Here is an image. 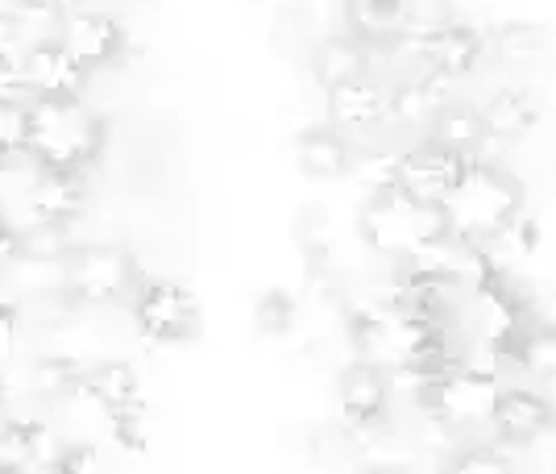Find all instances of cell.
I'll use <instances>...</instances> for the list:
<instances>
[{"instance_id": "1", "label": "cell", "mask_w": 556, "mask_h": 474, "mask_svg": "<svg viewBox=\"0 0 556 474\" xmlns=\"http://www.w3.org/2000/svg\"><path fill=\"white\" fill-rule=\"evenodd\" d=\"M349 346L357 362H370L382 375H407V371H441L448 362H462V346L448 337V325L428 321L419 312L387 300H370L362 309L345 312Z\"/></svg>"}, {"instance_id": "2", "label": "cell", "mask_w": 556, "mask_h": 474, "mask_svg": "<svg viewBox=\"0 0 556 474\" xmlns=\"http://www.w3.org/2000/svg\"><path fill=\"white\" fill-rule=\"evenodd\" d=\"M444 234L465 246H494L523 216V184L494 159H473L462 184L441 204Z\"/></svg>"}, {"instance_id": "3", "label": "cell", "mask_w": 556, "mask_h": 474, "mask_svg": "<svg viewBox=\"0 0 556 474\" xmlns=\"http://www.w3.org/2000/svg\"><path fill=\"white\" fill-rule=\"evenodd\" d=\"M109 146V125L84 100H29V146L25 159L38 171L84 175L100 163Z\"/></svg>"}, {"instance_id": "4", "label": "cell", "mask_w": 556, "mask_h": 474, "mask_svg": "<svg viewBox=\"0 0 556 474\" xmlns=\"http://www.w3.org/2000/svg\"><path fill=\"white\" fill-rule=\"evenodd\" d=\"M357 237L362 246L378 259L407 262L416 259L424 246L444 237V216L432 204H419L407 191H382L366 196L362 213H357Z\"/></svg>"}, {"instance_id": "5", "label": "cell", "mask_w": 556, "mask_h": 474, "mask_svg": "<svg viewBox=\"0 0 556 474\" xmlns=\"http://www.w3.org/2000/svg\"><path fill=\"white\" fill-rule=\"evenodd\" d=\"M503 387L507 383L486 375V371H473L465 362H448V366L432 371L424 379L416 403L432 425L448 428L453 437H465V433L490 428L494 408L503 400Z\"/></svg>"}, {"instance_id": "6", "label": "cell", "mask_w": 556, "mask_h": 474, "mask_svg": "<svg viewBox=\"0 0 556 474\" xmlns=\"http://www.w3.org/2000/svg\"><path fill=\"white\" fill-rule=\"evenodd\" d=\"M141 279L138 254L116 241L79 246L67 259V296L79 309H109L121 300H134Z\"/></svg>"}, {"instance_id": "7", "label": "cell", "mask_w": 556, "mask_h": 474, "mask_svg": "<svg viewBox=\"0 0 556 474\" xmlns=\"http://www.w3.org/2000/svg\"><path fill=\"white\" fill-rule=\"evenodd\" d=\"M134 325L154 346H184L200 333V300L179 279H146L129 300Z\"/></svg>"}, {"instance_id": "8", "label": "cell", "mask_w": 556, "mask_h": 474, "mask_svg": "<svg viewBox=\"0 0 556 474\" xmlns=\"http://www.w3.org/2000/svg\"><path fill=\"white\" fill-rule=\"evenodd\" d=\"M469 159L453 154V150H441L437 142H416L403 150V163H399V191H407L419 204H432L441 209L444 200L453 196V188L462 184Z\"/></svg>"}, {"instance_id": "9", "label": "cell", "mask_w": 556, "mask_h": 474, "mask_svg": "<svg viewBox=\"0 0 556 474\" xmlns=\"http://www.w3.org/2000/svg\"><path fill=\"white\" fill-rule=\"evenodd\" d=\"M337 400H341V416H345L349 433H382L394 403L391 375L353 358V366H345L337 379Z\"/></svg>"}, {"instance_id": "10", "label": "cell", "mask_w": 556, "mask_h": 474, "mask_svg": "<svg viewBox=\"0 0 556 474\" xmlns=\"http://www.w3.org/2000/svg\"><path fill=\"white\" fill-rule=\"evenodd\" d=\"M59 42L71 59L84 67V72H100V67H113L125 59L129 50V34L125 25L109 17V13H96V9H79L71 13L63 29H59Z\"/></svg>"}, {"instance_id": "11", "label": "cell", "mask_w": 556, "mask_h": 474, "mask_svg": "<svg viewBox=\"0 0 556 474\" xmlns=\"http://www.w3.org/2000/svg\"><path fill=\"white\" fill-rule=\"evenodd\" d=\"M79 396L92 403L104 421L146 412V387H141V375L129 366V362H121V358H100V362H92V366L84 371Z\"/></svg>"}, {"instance_id": "12", "label": "cell", "mask_w": 556, "mask_h": 474, "mask_svg": "<svg viewBox=\"0 0 556 474\" xmlns=\"http://www.w3.org/2000/svg\"><path fill=\"white\" fill-rule=\"evenodd\" d=\"M22 79L29 88V100H79L88 72L71 59L63 42H34L22 59Z\"/></svg>"}, {"instance_id": "13", "label": "cell", "mask_w": 556, "mask_h": 474, "mask_svg": "<svg viewBox=\"0 0 556 474\" xmlns=\"http://www.w3.org/2000/svg\"><path fill=\"white\" fill-rule=\"evenodd\" d=\"M63 441L42 416H9L0 421V474H47Z\"/></svg>"}, {"instance_id": "14", "label": "cell", "mask_w": 556, "mask_h": 474, "mask_svg": "<svg viewBox=\"0 0 556 474\" xmlns=\"http://www.w3.org/2000/svg\"><path fill=\"white\" fill-rule=\"evenodd\" d=\"M556 425V408L548 403V396L544 391H535V387H503V400H498V408H494V421H490V428H494V437L503 441V446H532V441H540L548 428Z\"/></svg>"}, {"instance_id": "15", "label": "cell", "mask_w": 556, "mask_h": 474, "mask_svg": "<svg viewBox=\"0 0 556 474\" xmlns=\"http://www.w3.org/2000/svg\"><path fill=\"white\" fill-rule=\"evenodd\" d=\"M25 213L50 225H75L88 209V179L75 171H38L22 191Z\"/></svg>"}, {"instance_id": "16", "label": "cell", "mask_w": 556, "mask_h": 474, "mask_svg": "<svg viewBox=\"0 0 556 474\" xmlns=\"http://www.w3.org/2000/svg\"><path fill=\"white\" fill-rule=\"evenodd\" d=\"M486 34H478L473 25L465 22H448L437 25L432 34V47H428V67L432 72H444L448 79H465L473 75L482 63H486Z\"/></svg>"}, {"instance_id": "17", "label": "cell", "mask_w": 556, "mask_h": 474, "mask_svg": "<svg viewBox=\"0 0 556 474\" xmlns=\"http://www.w3.org/2000/svg\"><path fill=\"white\" fill-rule=\"evenodd\" d=\"M387 121V92L370 84V79H353V84H341L328 92V125L337 134H366L374 125Z\"/></svg>"}, {"instance_id": "18", "label": "cell", "mask_w": 556, "mask_h": 474, "mask_svg": "<svg viewBox=\"0 0 556 474\" xmlns=\"http://www.w3.org/2000/svg\"><path fill=\"white\" fill-rule=\"evenodd\" d=\"M295 163L307 179H345L353 163V142L345 134H337L332 125H312L303 129L295 142Z\"/></svg>"}, {"instance_id": "19", "label": "cell", "mask_w": 556, "mask_h": 474, "mask_svg": "<svg viewBox=\"0 0 556 474\" xmlns=\"http://www.w3.org/2000/svg\"><path fill=\"white\" fill-rule=\"evenodd\" d=\"M478 117H482V129H486L490 142L510 146V142H523L535 125H540V109H535V100L523 88H503V92H494L478 109Z\"/></svg>"}, {"instance_id": "20", "label": "cell", "mask_w": 556, "mask_h": 474, "mask_svg": "<svg viewBox=\"0 0 556 474\" xmlns=\"http://www.w3.org/2000/svg\"><path fill=\"white\" fill-rule=\"evenodd\" d=\"M366 67H370V47H362L357 38L349 34H332L320 47L312 50V79L332 92L341 84H353V79H366Z\"/></svg>"}, {"instance_id": "21", "label": "cell", "mask_w": 556, "mask_h": 474, "mask_svg": "<svg viewBox=\"0 0 556 474\" xmlns=\"http://www.w3.org/2000/svg\"><path fill=\"white\" fill-rule=\"evenodd\" d=\"M407 25V0H345V34L362 47H387Z\"/></svg>"}, {"instance_id": "22", "label": "cell", "mask_w": 556, "mask_h": 474, "mask_svg": "<svg viewBox=\"0 0 556 474\" xmlns=\"http://www.w3.org/2000/svg\"><path fill=\"white\" fill-rule=\"evenodd\" d=\"M428 142H437L441 150H453V154H462V159H482V146L490 142L486 129H482V117H478V109H469V104H448L441 109L432 125H428V134H424Z\"/></svg>"}, {"instance_id": "23", "label": "cell", "mask_w": 556, "mask_h": 474, "mask_svg": "<svg viewBox=\"0 0 556 474\" xmlns=\"http://www.w3.org/2000/svg\"><path fill=\"white\" fill-rule=\"evenodd\" d=\"M486 50L507 67H532L548 50V29L540 22H528V17H515V22L494 25V34L486 38Z\"/></svg>"}, {"instance_id": "24", "label": "cell", "mask_w": 556, "mask_h": 474, "mask_svg": "<svg viewBox=\"0 0 556 474\" xmlns=\"http://www.w3.org/2000/svg\"><path fill=\"white\" fill-rule=\"evenodd\" d=\"M399 163H403V150H387V146L353 150L349 179L366 191V196H382V191L399 188Z\"/></svg>"}, {"instance_id": "25", "label": "cell", "mask_w": 556, "mask_h": 474, "mask_svg": "<svg viewBox=\"0 0 556 474\" xmlns=\"http://www.w3.org/2000/svg\"><path fill=\"white\" fill-rule=\"evenodd\" d=\"M79 246L71 225H50V221H29L17 229V259H42V262H67Z\"/></svg>"}, {"instance_id": "26", "label": "cell", "mask_w": 556, "mask_h": 474, "mask_svg": "<svg viewBox=\"0 0 556 474\" xmlns=\"http://www.w3.org/2000/svg\"><path fill=\"white\" fill-rule=\"evenodd\" d=\"M84 362H75V358H63V354H42L34 362V391L42 396L47 403H63L71 400L75 391H79V383H84Z\"/></svg>"}, {"instance_id": "27", "label": "cell", "mask_w": 556, "mask_h": 474, "mask_svg": "<svg viewBox=\"0 0 556 474\" xmlns=\"http://www.w3.org/2000/svg\"><path fill=\"white\" fill-rule=\"evenodd\" d=\"M444 474H519L515 453L503 441H465L444 462Z\"/></svg>"}, {"instance_id": "28", "label": "cell", "mask_w": 556, "mask_h": 474, "mask_svg": "<svg viewBox=\"0 0 556 474\" xmlns=\"http://www.w3.org/2000/svg\"><path fill=\"white\" fill-rule=\"evenodd\" d=\"M300 325V304L287 287H270L254 300V329L262 337H287Z\"/></svg>"}, {"instance_id": "29", "label": "cell", "mask_w": 556, "mask_h": 474, "mask_svg": "<svg viewBox=\"0 0 556 474\" xmlns=\"http://www.w3.org/2000/svg\"><path fill=\"white\" fill-rule=\"evenodd\" d=\"M29 146V104H0V163L25 159Z\"/></svg>"}, {"instance_id": "30", "label": "cell", "mask_w": 556, "mask_h": 474, "mask_svg": "<svg viewBox=\"0 0 556 474\" xmlns=\"http://www.w3.org/2000/svg\"><path fill=\"white\" fill-rule=\"evenodd\" d=\"M47 474H104V466H100L96 446H88V441H63V450L50 462Z\"/></svg>"}, {"instance_id": "31", "label": "cell", "mask_w": 556, "mask_h": 474, "mask_svg": "<svg viewBox=\"0 0 556 474\" xmlns=\"http://www.w3.org/2000/svg\"><path fill=\"white\" fill-rule=\"evenodd\" d=\"M104 425H109L113 446H121V450H129V453L146 450V412H134V416H113V421H104Z\"/></svg>"}, {"instance_id": "32", "label": "cell", "mask_w": 556, "mask_h": 474, "mask_svg": "<svg viewBox=\"0 0 556 474\" xmlns=\"http://www.w3.org/2000/svg\"><path fill=\"white\" fill-rule=\"evenodd\" d=\"M528 325H532V333L556 341V287L540 291V296H528Z\"/></svg>"}, {"instance_id": "33", "label": "cell", "mask_w": 556, "mask_h": 474, "mask_svg": "<svg viewBox=\"0 0 556 474\" xmlns=\"http://www.w3.org/2000/svg\"><path fill=\"white\" fill-rule=\"evenodd\" d=\"M17 329H22V304L13 296L0 291V362L13 354L17 346Z\"/></svg>"}, {"instance_id": "34", "label": "cell", "mask_w": 556, "mask_h": 474, "mask_svg": "<svg viewBox=\"0 0 556 474\" xmlns=\"http://www.w3.org/2000/svg\"><path fill=\"white\" fill-rule=\"evenodd\" d=\"M29 42H25V34L17 29L13 17H0V67L4 63H22Z\"/></svg>"}, {"instance_id": "35", "label": "cell", "mask_w": 556, "mask_h": 474, "mask_svg": "<svg viewBox=\"0 0 556 474\" xmlns=\"http://www.w3.org/2000/svg\"><path fill=\"white\" fill-rule=\"evenodd\" d=\"M0 104H29L22 63H4V67H0Z\"/></svg>"}, {"instance_id": "36", "label": "cell", "mask_w": 556, "mask_h": 474, "mask_svg": "<svg viewBox=\"0 0 556 474\" xmlns=\"http://www.w3.org/2000/svg\"><path fill=\"white\" fill-rule=\"evenodd\" d=\"M17 259V229L0 216V271H9V262Z\"/></svg>"}, {"instance_id": "37", "label": "cell", "mask_w": 556, "mask_h": 474, "mask_svg": "<svg viewBox=\"0 0 556 474\" xmlns=\"http://www.w3.org/2000/svg\"><path fill=\"white\" fill-rule=\"evenodd\" d=\"M362 474H416V471H407V466H366Z\"/></svg>"}, {"instance_id": "38", "label": "cell", "mask_w": 556, "mask_h": 474, "mask_svg": "<svg viewBox=\"0 0 556 474\" xmlns=\"http://www.w3.org/2000/svg\"><path fill=\"white\" fill-rule=\"evenodd\" d=\"M54 4H59V9H63V13H79V4H84V0H54Z\"/></svg>"}, {"instance_id": "39", "label": "cell", "mask_w": 556, "mask_h": 474, "mask_svg": "<svg viewBox=\"0 0 556 474\" xmlns=\"http://www.w3.org/2000/svg\"><path fill=\"white\" fill-rule=\"evenodd\" d=\"M4 408H9V379L0 375V412H4Z\"/></svg>"}]
</instances>
